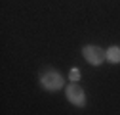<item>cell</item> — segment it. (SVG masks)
<instances>
[{
  "label": "cell",
  "instance_id": "cell-1",
  "mask_svg": "<svg viewBox=\"0 0 120 115\" xmlns=\"http://www.w3.org/2000/svg\"><path fill=\"white\" fill-rule=\"evenodd\" d=\"M40 82H42V86L46 90H59V88H63V77L59 75V71H55V69H46V71H42L40 73Z\"/></svg>",
  "mask_w": 120,
  "mask_h": 115
},
{
  "label": "cell",
  "instance_id": "cell-2",
  "mask_svg": "<svg viewBox=\"0 0 120 115\" xmlns=\"http://www.w3.org/2000/svg\"><path fill=\"white\" fill-rule=\"evenodd\" d=\"M65 94H67V100H69V102L74 104V106H78V107H82V106L86 104L84 88H82V86H78L76 82H71L67 88H65Z\"/></svg>",
  "mask_w": 120,
  "mask_h": 115
},
{
  "label": "cell",
  "instance_id": "cell-3",
  "mask_svg": "<svg viewBox=\"0 0 120 115\" xmlns=\"http://www.w3.org/2000/svg\"><path fill=\"white\" fill-rule=\"evenodd\" d=\"M82 54L86 58V62L92 65H101L103 60H107V52H103V48H99V46H84Z\"/></svg>",
  "mask_w": 120,
  "mask_h": 115
},
{
  "label": "cell",
  "instance_id": "cell-4",
  "mask_svg": "<svg viewBox=\"0 0 120 115\" xmlns=\"http://www.w3.org/2000/svg\"><path fill=\"white\" fill-rule=\"evenodd\" d=\"M107 60L111 63H120V46H111L107 50Z\"/></svg>",
  "mask_w": 120,
  "mask_h": 115
},
{
  "label": "cell",
  "instance_id": "cell-5",
  "mask_svg": "<svg viewBox=\"0 0 120 115\" xmlns=\"http://www.w3.org/2000/svg\"><path fill=\"white\" fill-rule=\"evenodd\" d=\"M69 77H71V81H78V79H80V71H78L76 67H74V69H71Z\"/></svg>",
  "mask_w": 120,
  "mask_h": 115
}]
</instances>
